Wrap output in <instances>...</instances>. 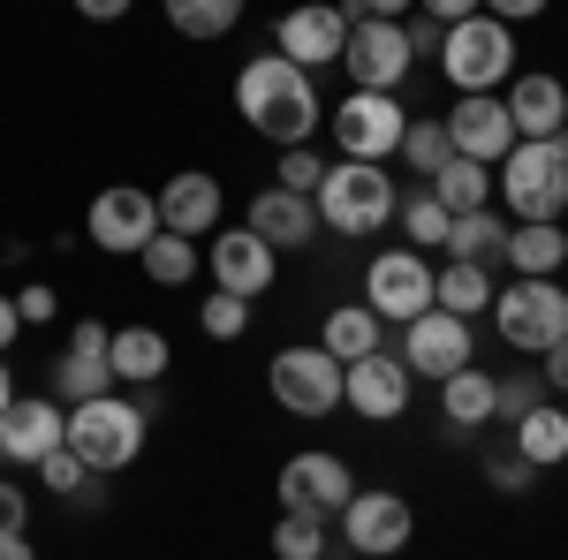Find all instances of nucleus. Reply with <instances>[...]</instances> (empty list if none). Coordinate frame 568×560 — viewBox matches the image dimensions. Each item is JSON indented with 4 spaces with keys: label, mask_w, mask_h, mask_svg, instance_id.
I'll return each mask as SVG.
<instances>
[{
    "label": "nucleus",
    "mask_w": 568,
    "mask_h": 560,
    "mask_svg": "<svg viewBox=\"0 0 568 560\" xmlns=\"http://www.w3.org/2000/svg\"><path fill=\"white\" fill-rule=\"evenodd\" d=\"M235 106H243V122L258 136H273L281 152L288 144H311L318 130V84H311V69L296 61H281V53H258V61H243V77H235Z\"/></svg>",
    "instance_id": "nucleus-1"
},
{
    "label": "nucleus",
    "mask_w": 568,
    "mask_h": 560,
    "mask_svg": "<svg viewBox=\"0 0 568 560\" xmlns=\"http://www.w3.org/2000/svg\"><path fill=\"white\" fill-rule=\"evenodd\" d=\"M493 197L516 220H561L568 205V130L561 136H524L500 174H493Z\"/></svg>",
    "instance_id": "nucleus-2"
},
{
    "label": "nucleus",
    "mask_w": 568,
    "mask_h": 560,
    "mask_svg": "<svg viewBox=\"0 0 568 560\" xmlns=\"http://www.w3.org/2000/svg\"><path fill=\"white\" fill-rule=\"evenodd\" d=\"M61 439L84 455L91 477H122L136 455H144V409L122 401V387H114V394H99V401H77Z\"/></svg>",
    "instance_id": "nucleus-3"
},
{
    "label": "nucleus",
    "mask_w": 568,
    "mask_h": 560,
    "mask_svg": "<svg viewBox=\"0 0 568 560\" xmlns=\"http://www.w3.org/2000/svg\"><path fill=\"white\" fill-rule=\"evenodd\" d=\"M311 205H318V227H334V235H379L394 220V182L372 160H334L326 182L311 190Z\"/></svg>",
    "instance_id": "nucleus-4"
},
{
    "label": "nucleus",
    "mask_w": 568,
    "mask_h": 560,
    "mask_svg": "<svg viewBox=\"0 0 568 560\" xmlns=\"http://www.w3.org/2000/svg\"><path fill=\"white\" fill-rule=\"evenodd\" d=\"M439 69H447L455 91H500L516 77V31L478 8V16H463V23L439 31Z\"/></svg>",
    "instance_id": "nucleus-5"
},
{
    "label": "nucleus",
    "mask_w": 568,
    "mask_h": 560,
    "mask_svg": "<svg viewBox=\"0 0 568 560\" xmlns=\"http://www.w3.org/2000/svg\"><path fill=\"white\" fill-rule=\"evenodd\" d=\"M493 326L516 356H546L554 342H568V296L554 281H508L493 296Z\"/></svg>",
    "instance_id": "nucleus-6"
},
{
    "label": "nucleus",
    "mask_w": 568,
    "mask_h": 560,
    "mask_svg": "<svg viewBox=\"0 0 568 560\" xmlns=\"http://www.w3.org/2000/svg\"><path fill=\"white\" fill-rule=\"evenodd\" d=\"M265 387L288 417H334L342 409V356H326L318 342H296L265 364Z\"/></svg>",
    "instance_id": "nucleus-7"
},
{
    "label": "nucleus",
    "mask_w": 568,
    "mask_h": 560,
    "mask_svg": "<svg viewBox=\"0 0 568 560\" xmlns=\"http://www.w3.org/2000/svg\"><path fill=\"white\" fill-rule=\"evenodd\" d=\"M84 235L91 251H106V258H136L152 235H160V197L152 190H136V182H114V190H99L84 213Z\"/></svg>",
    "instance_id": "nucleus-8"
},
{
    "label": "nucleus",
    "mask_w": 568,
    "mask_h": 560,
    "mask_svg": "<svg viewBox=\"0 0 568 560\" xmlns=\"http://www.w3.org/2000/svg\"><path fill=\"white\" fill-rule=\"evenodd\" d=\"M417 45H409V23H387V16H349V45H342V69H349L356 91H394L409 77Z\"/></svg>",
    "instance_id": "nucleus-9"
},
{
    "label": "nucleus",
    "mask_w": 568,
    "mask_h": 560,
    "mask_svg": "<svg viewBox=\"0 0 568 560\" xmlns=\"http://www.w3.org/2000/svg\"><path fill=\"white\" fill-rule=\"evenodd\" d=\"M364 310L394 318V326L425 318L433 310V265H425V251H379L364 265Z\"/></svg>",
    "instance_id": "nucleus-10"
},
{
    "label": "nucleus",
    "mask_w": 568,
    "mask_h": 560,
    "mask_svg": "<svg viewBox=\"0 0 568 560\" xmlns=\"http://www.w3.org/2000/svg\"><path fill=\"white\" fill-rule=\"evenodd\" d=\"M409 130V114H402V99L394 91H349L342 106H334V144H342V160H394V144Z\"/></svg>",
    "instance_id": "nucleus-11"
},
{
    "label": "nucleus",
    "mask_w": 568,
    "mask_h": 560,
    "mask_svg": "<svg viewBox=\"0 0 568 560\" xmlns=\"http://www.w3.org/2000/svg\"><path fill=\"white\" fill-rule=\"evenodd\" d=\"M342 45H349V16H342V0H304V8H288V16L273 23V53L296 61V69H326V61H342Z\"/></svg>",
    "instance_id": "nucleus-12"
},
{
    "label": "nucleus",
    "mask_w": 568,
    "mask_h": 560,
    "mask_svg": "<svg viewBox=\"0 0 568 560\" xmlns=\"http://www.w3.org/2000/svg\"><path fill=\"white\" fill-rule=\"evenodd\" d=\"M402 364H409V379H455L463 364H470V318H455V310H425V318H409L402 326Z\"/></svg>",
    "instance_id": "nucleus-13"
},
{
    "label": "nucleus",
    "mask_w": 568,
    "mask_h": 560,
    "mask_svg": "<svg viewBox=\"0 0 568 560\" xmlns=\"http://www.w3.org/2000/svg\"><path fill=\"white\" fill-rule=\"evenodd\" d=\"M409 530H417V508L402 492H349V508H342V538L364 560H394L409 546Z\"/></svg>",
    "instance_id": "nucleus-14"
},
{
    "label": "nucleus",
    "mask_w": 568,
    "mask_h": 560,
    "mask_svg": "<svg viewBox=\"0 0 568 560\" xmlns=\"http://www.w3.org/2000/svg\"><path fill=\"white\" fill-rule=\"evenodd\" d=\"M409 364L402 356H387V348H372V356H356V364H342V409H356V417H372V425H394L402 409H409Z\"/></svg>",
    "instance_id": "nucleus-15"
},
{
    "label": "nucleus",
    "mask_w": 568,
    "mask_h": 560,
    "mask_svg": "<svg viewBox=\"0 0 568 560\" xmlns=\"http://www.w3.org/2000/svg\"><path fill=\"white\" fill-rule=\"evenodd\" d=\"M447 144H455V160L500 167V160L516 152V122H508V106H500L493 91H463V99L447 106Z\"/></svg>",
    "instance_id": "nucleus-16"
},
{
    "label": "nucleus",
    "mask_w": 568,
    "mask_h": 560,
    "mask_svg": "<svg viewBox=\"0 0 568 560\" xmlns=\"http://www.w3.org/2000/svg\"><path fill=\"white\" fill-rule=\"evenodd\" d=\"M356 492V477L342 455H326V447H311V455H288L281 462V508H311V516H342Z\"/></svg>",
    "instance_id": "nucleus-17"
},
{
    "label": "nucleus",
    "mask_w": 568,
    "mask_h": 560,
    "mask_svg": "<svg viewBox=\"0 0 568 560\" xmlns=\"http://www.w3.org/2000/svg\"><path fill=\"white\" fill-rule=\"evenodd\" d=\"M213 288H227V296L258 303L265 288H273V265H281V251L265 243V235H251V227H220L213 235Z\"/></svg>",
    "instance_id": "nucleus-18"
},
{
    "label": "nucleus",
    "mask_w": 568,
    "mask_h": 560,
    "mask_svg": "<svg viewBox=\"0 0 568 560\" xmlns=\"http://www.w3.org/2000/svg\"><path fill=\"white\" fill-rule=\"evenodd\" d=\"M61 431H69V417H61V401H53V394H45V401H23V394H16V401L0 409V455L39 470L45 455L61 447Z\"/></svg>",
    "instance_id": "nucleus-19"
},
{
    "label": "nucleus",
    "mask_w": 568,
    "mask_h": 560,
    "mask_svg": "<svg viewBox=\"0 0 568 560\" xmlns=\"http://www.w3.org/2000/svg\"><path fill=\"white\" fill-rule=\"evenodd\" d=\"M500 106H508V122H516V144H524V136H561L568 130V84L546 77V69H538V77H508V99H500Z\"/></svg>",
    "instance_id": "nucleus-20"
},
{
    "label": "nucleus",
    "mask_w": 568,
    "mask_h": 560,
    "mask_svg": "<svg viewBox=\"0 0 568 560\" xmlns=\"http://www.w3.org/2000/svg\"><path fill=\"white\" fill-rule=\"evenodd\" d=\"M243 227H251V235H265L273 251H304L311 235H318V205L273 182V190H258V197H251V220H243Z\"/></svg>",
    "instance_id": "nucleus-21"
},
{
    "label": "nucleus",
    "mask_w": 568,
    "mask_h": 560,
    "mask_svg": "<svg viewBox=\"0 0 568 560\" xmlns=\"http://www.w3.org/2000/svg\"><path fill=\"white\" fill-rule=\"evenodd\" d=\"M152 197H160V227H168V235H190V243H197V235L220 227V182L213 174H175V182L152 190Z\"/></svg>",
    "instance_id": "nucleus-22"
},
{
    "label": "nucleus",
    "mask_w": 568,
    "mask_h": 560,
    "mask_svg": "<svg viewBox=\"0 0 568 560\" xmlns=\"http://www.w3.org/2000/svg\"><path fill=\"white\" fill-rule=\"evenodd\" d=\"M106 364H114V387H160L168 379V334L160 326H122L106 342Z\"/></svg>",
    "instance_id": "nucleus-23"
},
{
    "label": "nucleus",
    "mask_w": 568,
    "mask_h": 560,
    "mask_svg": "<svg viewBox=\"0 0 568 560\" xmlns=\"http://www.w3.org/2000/svg\"><path fill=\"white\" fill-rule=\"evenodd\" d=\"M561 258H568L561 220H516V227H508V265H516V281H554Z\"/></svg>",
    "instance_id": "nucleus-24"
},
{
    "label": "nucleus",
    "mask_w": 568,
    "mask_h": 560,
    "mask_svg": "<svg viewBox=\"0 0 568 560\" xmlns=\"http://www.w3.org/2000/svg\"><path fill=\"white\" fill-rule=\"evenodd\" d=\"M508 431H516V455H524L530 470H554V462H568V409H561V401H538V409H524Z\"/></svg>",
    "instance_id": "nucleus-25"
},
{
    "label": "nucleus",
    "mask_w": 568,
    "mask_h": 560,
    "mask_svg": "<svg viewBox=\"0 0 568 560\" xmlns=\"http://www.w3.org/2000/svg\"><path fill=\"white\" fill-rule=\"evenodd\" d=\"M99 394H114V364H106V348H61V364H53V401H99Z\"/></svg>",
    "instance_id": "nucleus-26"
},
{
    "label": "nucleus",
    "mask_w": 568,
    "mask_h": 560,
    "mask_svg": "<svg viewBox=\"0 0 568 560\" xmlns=\"http://www.w3.org/2000/svg\"><path fill=\"white\" fill-rule=\"evenodd\" d=\"M439 409H447V431L493 425V371H478V364H463L455 379H439Z\"/></svg>",
    "instance_id": "nucleus-27"
},
{
    "label": "nucleus",
    "mask_w": 568,
    "mask_h": 560,
    "mask_svg": "<svg viewBox=\"0 0 568 560\" xmlns=\"http://www.w3.org/2000/svg\"><path fill=\"white\" fill-rule=\"evenodd\" d=\"M447 258H463V265L508 258V220H493V205H485V213H455V227H447Z\"/></svg>",
    "instance_id": "nucleus-28"
},
{
    "label": "nucleus",
    "mask_w": 568,
    "mask_h": 560,
    "mask_svg": "<svg viewBox=\"0 0 568 560\" xmlns=\"http://www.w3.org/2000/svg\"><path fill=\"white\" fill-rule=\"evenodd\" d=\"M379 326H387V318H372L364 303H342V310L318 326V348H326V356H342V364H356V356H372V348L387 342Z\"/></svg>",
    "instance_id": "nucleus-29"
},
{
    "label": "nucleus",
    "mask_w": 568,
    "mask_h": 560,
    "mask_svg": "<svg viewBox=\"0 0 568 560\" xmlns=\"http://www.w3.org/2000/svg\"><path fill=\"white\" fill-rule=\"evenodd\" d=\"M425 190H433L447 213H485V205H493V167H485V160H447Z\"/></svg>",
    "instance_id": "nucleus-30"
},
{
    "label": "nucleus",
    "mask_w": 568,
    "mask_h": 560,
    "mask_svg": "<svg viewBox=\"0 0 568 560\" xmlns=\"http://www.w3.org/2000/svg\"><path fill=\"white\" fill-rule=\"evenodd\" d=\"M136 265H144V281H152V288H182V281H197V243L160 227V235L136 251Z\"/></svg>",
    "instance_id": "nucleus-31"
},
{
    "label": "nucleus",
    "mask_w": 568,
    "mask_h": 560,
    "mask_svg": "<svg viewBox=\"0 0 568 560\" xmlns=\"http://www.w3.org/2000/svg\"><path fill=\"white\" fill-rule=\"evenodd\" d=\"M168 8V23H175L182 39H227L235 23H243V0H160Z\"/></svg>",
    "instance_id": "nucleus-32"
},
{
    "label": "nucleus",
    "mask_w": 568,
    "mask_h": 560,
    "mask_svg": "<svg viewBox=\"0 0 568 560\" xmlns=\"http://www.w3.org/2000/svg\"><path fill=\"white\" fill-rule=\"evenodd\" d=\"M433 303H439V310H455V318H478L485 303H493V281H485V265L447 258V273H433Z\"/></svg>",
    "instance_id": "nucleus-33"
},
{
    "label": "nucleus",
    "mask_w": 568,
    "mask_h": 560,
    "mask_svg": "<svg viewBox=\"0 0 568 560\" xmlns=\"http://www.w3.org/2000/svg\"><path fill=\"white\" fill-rule=\"evenodd\" d=\"M394 220H402L409 251H447V227H455V213L439 205L433 190H417V197H394Z\"/></svg>",
    "instance_id": "nucleus-34"
},
{
    "label": "nucleus",
    "mask_w": 568,
    "mask_h": 560,
    "mask_svg": "<svg viewBox=\"0 0 568 560\" xmlns=\"http://www.w3.org/2000/svg\"><path fill=\"white\" fill-rule=\"evenodd\" d=\"M273 560H326V516L281 508V522H273Z\"/></svg>",
    "instance_id": "nucleus-35"
},
{
    "label": "nucleus",
    "mask_w": 568,
    "mask_h": 560,
    "mask_svg": "<svg viewBox=\"0 0 568 560\" xmlns=\"http://www.w3.org/2000/svg\"><path fill=\"white\" fill-rule=\"evenodd\" d=\"M394 160H409V167L433 182V174L455 160V144H447V122H409V130H402V144H394Z\"/></svg>",
    "instance_id": "nucleus-36"
},
{
    "label": "nucleus",
    "mask_w": 568,
    "mask_h": 560,
    "mask_svg": "<svg viewBox=\"0 0 568 560\" xmlns=\"http://www.w3.org/2000/svg\"><path fill=\"white\" fill-rule=\"evenodd\" d=\"M197 326H205L213 342H243V334H251V303L227 296V288H213V296L197 303Z\"/></svg>",
    "instance_id": "nucleus-37"
},
{
    "label": "nucleus",
    "mask_w": 568,
    "mask_h": 560,
    "mask_svg": "<svg viewBox=\"0 0 568 560\" xmlns=\"http://www.w3.org/2000/svg\"><path fill=\"white\" fill-rule=\"evenodd\" d=\"M39 485H45V492H53V500H77V492H84V485H91L84 455H77V447L61 439V447H53V455H45V462H39Z\"/></svg>",
    "instance_id": "nucleus-38"
},
{
    "label": "nucleus",
    "mask_w": 568,
    "mask_h": 560,
    "mask_svg": "<svg viewBox=\"0 0 568 560\" xmlns=\"http://www.w3.org/2000/svg\"><path fill=\"white\" fill-rule=\"evenodd\" d=\"M538 401H546V379H538V371L493 379V417H500V425H516V417H524V409H538Z\"/></svg>",
    "instance_id": "nucleus-39"
},
{
    "label": "nucleus",
    "mask_w": 568,
    "mask_h": 560,
    "mask_svg": "<svg viewBox=\"0 0 568 560\" xmlns=\"http://www.w3.org/2000/svg\"><path fill=\"white\" fill-rule=\"evenodd\" d=\"M318 182H326V160H311V144H288V152H281V190L311 197Z\"/></svg>",
    "instance_id": "nucleus-40"
},
{
    "label": "nucleus",
    "mask_w": 568,
    "mask_h": 560,
    "mask_svg": "<svg viewBox=\"0 0 568 560\" xmlns=\"http://www.w3.org/2000/svg\"><path fill=\"white\" fill-rule=\"evenodd\" d=\"M530 477H538V470H530V462H524V455H516V447H508V455H493V462H485V485H493V492H524Z\"/></svg>",
    "instance_id": "nucleus-41"
},
{
    "label": "nucleus",
    "mask_w": 568,
    "mask_h": 560,
    "mask_svg": "<svg viewBox=\"0 0 568 560\" xmlns=\"http://www.w3.org/2000/svg\"><path fill=\"white\" fill-rule=\"evenodd\" d=\"M16 318H23V326H45V318H53V288H45V281H23V288H16Z\"/></svg>",
    "instance_id": "nucleus-42"
},
{
    "label": "nucleus",
    "mask_w": 568,
    "mask_h": 560,
    "mask_svg": "<svg viewBox=\"0 0 568 560\" xmlns=\"http://www.w3.org/2000/svg\"><path fill=\"white\" fill-rule=\"evenodd\" d=\"M23 522H31V500H23V492H16V485L0 477V538H16Z\"/></svg>",
    "instance_id": "nucleus-43"
},
{
    "label": "nucleus",
    "mask_w": 568,
    "mask_h": 560,
    "mask_svg": "<svg viewBox=\"0 0 568 560\" xmlns=\"http://www.w3.org/2000/svg\"><path fill=\"white\" fill-rule=\"evenodd\" d=\"M485 16H500V23L516 31V23H530V16H546V0H485Z\"/></svg>",
    "instance_id": "nucleus-44"
},
{
    "label": "nucleus",
    "mask_w": 568,
    "mask_h": 560,
    "mask_svg": "<svg viewBox=\"0 0 568 560\" xmlns=\"http://www.w3.org/2000/svg\"><path fill=\"white\" fill-rule=\"evenodd\" d=\"M417 8H425V16H433L439 31H447V23H463V16H478L485 0H417Z\"/></svg>",
    "instance_id": "nucleus-45"
},
{
    "label": "nucleus",
    "mask_w": 568,
    "mask_h": 560,
    "mask_svg": "<svg viewBox=\"0 0 568 560\" xmlns=\"http://www.w3.org/2000/svg\"><path fill=\"white\" fill-rule=\"evenodd\" d=\"M130 8H136V0H77V16H84V23H122Z\"/></svg>",
    "instance_id": "nucleus-46"
},
{
    "label": "nucleus",
    "mask_w": 568,
    "mask_h": 560,
    "mask_svg": "<svg viewBox=\"0 0 568 560\" xmlns=\"http://www.w3.org/2000/svg\"><path fill=\"white\" fill-rule=\"evenodd\" d=\"M106 342H114L106 318H77V334H69V348H106Z\"/></svg>",
    "instance_id": "nucleus-47"
},
{
    "label": "nucleus",
    "mask_w": 568,
    "mask_h": 560,
    "mask_svg": "<svg viewBox=\"0 0 568 560\" xmlns=\"http://www.w3.org/2000/svg\"><path fill=\"white\" fill-rule=\"evenodd\" d=\"M538 379H546L554 394H568V342H554V348H546V371H538Z\"/></svg>",
    "instance_id": "nucleus-48"
},
{
    "label": "nucleus",
    "mask_w": 568,
    "mask_h": 560,
    "mask_svg": "<svg viewBox=\"0 0 568 560\" xmlns=\"http://www.w3.org/2000/svg\"><path fill=\"white\" fill-rule=\"evenodd\" d=\"M356 8H364V16H387V23H402V16H409L417 0H356Z\"/></svg>",
    "instance_id": "nucleus-49"
},
{
    "label": "nucleus",
    "mask_w": 568,
    "mask_h": 560,
    "mask_svg": "<svg viewBox=\"0 0 568 560\" xmlns=\"http://www.w3.org/2000/svg\"><path fill=\"white\" fill-rule=\"evenodd\" d=\"M16 334H23V318H16V296H0V348L16 342Z\"/></svg>",
    "instance_id": "nucleus-50"
},
{
    "label": "nucleus",
    "mask_w": 568,
    "mask_h": 560,
    "mask_svg": "<svg viewBox=\"0 0 568 560\" xmlns=\"http://www.w3.org/2000/svg\"><path fill=\"white\" fill-rule=\"evenodd\" d=\"M77 508H84V516H99V508H106V477H91L84 492H77Z\"/></svg>",
    "instance_id": "nucleus-51"
},
{
    "label": "nucleus",
    "mask_w": 568,
    "mask_h": 560,
    "mask_svg": "<svg viewBox=\"0 0 568 560\" xmlns=\"http://www.w3.org/2000/svg\"><path fill=\"white\" fill-rule=\"evenodd\" d=\"M0 560H39V553H31V538L16 530V538H0Z\"/></svg>",
    "instance_id": "nucleus-52"
},
{
    "label": "nucleus",
    "mask_w": 568,
    "mask_h": 560,
    "mask_svg": "<svg viewBox=\"0 0 568 560\" xmlns=\"http://www.w3.org/2000/svg\"><path fill=\"white\" fill-rule=\"evenodd\" d=\"M8 401H16V379H8V364H0V409H8Z\"/></svg>",
    "instance_id": "nucleus-53"
},
{
    "label": "nucleus",
    "mask_w": 568,
    "mask_h": 560,
    "mask_svg": "<svg viewBox=\"0 0 568 560\" xmlns=\"http://www.w3.org/2000/svg\"><path fill=\"white\" fill-rule=\"evenodd\" d=\"M0 470H8V455H0Z\"/></svg>",
    "instance_id": "nucleus-54"
},
{
    "label": "nucleus",
    "mask_w": 568,
    "mask_h": 560,
    "mask_svg": "<svg viewBox=\"0 0 568 560\" xmlns=\"http://www.w3.org/2000/svg\"><path fill=\"white\" fill-rule=\"evenodd\" d=\"M561 23H568V16H561Z\"/></svg>",
    "instance_id": "nucleus-55"
}]
</instances>
